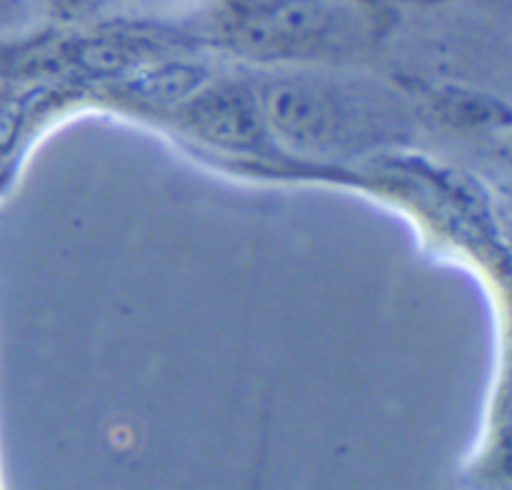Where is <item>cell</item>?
Instances as JSON below:
<instances>
[{"label": "cell", "mask_w": 512, "mask_h": 490, "mask_svg": "<svg viewBox=\"0 0 512 490\" xmlns=\"http://www.w3.org/2000/svg\"><path fill=\"white\" fill-rule=\"evenodd\" d=\"M205 85L208 80L203 70L188 63H143L125 73L130 95L160 108H183Z\"/></svg>", "instance_id": "cell-4"}, {"label": "cell", "mask_w": 512, "mask_h": 490, "mask_svg": "<svg viewBox=\"0 0 512 490\" xmlns=\"http://www.w3.org/2000/svg\"><path fill=\"white\" fill-rule=\"evenodd\" d=\"M348 33V10L333 0H260L235 23L240 48L268 58L325 53Z\"/></svg>", "instance_id": "cell-2"}, {"label": "cell", "mask_w": 512, "mask_h": 490, "mask_svg": "<svg viewBox=\"0 0 512 490\" xmlns=\"http://www.w3.org/2000/svg\"><path fill=\"white\" fill-rule=\"evenodd\" d=\"M45 3H48L53 18L70 23V20H83L93 15L105 0H45Z\"/></svg>", "instance_id": "cell-5"}, {"label": "cell", "mask_w": 512, "mask_h": 490, "mask_svg": "<svg viewBox=\"0 0 512 490\" xmlns=\"http://www.w3.org/2000/svg\"><path fill=\"white\" fill-rule=\"evenodd\" d=\"M180 113L190 133L235 153H260L273 138L260 93L243 85H205Z\"/></svg>", "instance_id": "cell-3"}, {"label": "cell", "mask_w": 512, "mask_h": 490, "mask_svg": "<svg viewBox=\"0 0 512 490\" xmlns=\"http://www.w3.org/2000/svg\"><path fill=\"white\" fill-rule=\"evenodd\" d=\"M23 5L25 0H0V23H10V20H15V15L20 13Z\"/></svg>", "instance_id": "cell-6"}, {"label": "cell", "mask_w": 512, "mask_h": 490, "mask_svg": "<svg viewBox=\"0 0 512 490\" xmlns=\"http://www.w3.org/2000/svg\"><path fill=\"white\" fill-rule=\"evenodd\" d=\"M270 133L300 150H338L363 138L365 113L333 85L280 80L260 93Z\"/></svg>", "instance_id": "cell-1"}]
</instances>
